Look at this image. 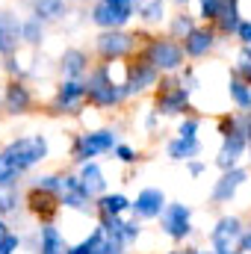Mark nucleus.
<instances>
[{
    "mask_svg": "<svg viewBox=\"0 0 251 254\" xmlns=\"http://www.w3.org/2000/svg\"><path fill=\"white\" fill-rule=\"evenodd\" d=\"M189 107V89L181 83H166L157 95V113L160 116H181Z\"/></svg>",
    "mask_w": 251,
    "mask_h": 254,
    "instance_id": "4468645a",
    "label": "nucleus"
},
{
    "mask_svg": "<svg viewBox=\"0 0 251 254\" xmlns=\"http://www.w3.org/2000/svg\"><path fill=\"white\" fill-rule=\"evenodd\" d=\"M192 30H195V24H192V18H189V15H178V18H175V24H172V33H175L178 39H187Z\"/></svg>",
    "mask_w": 251,
    "mask_h": 254,
    "instance_id": "4c0bfd02",
    "label": "nucleus"
},
{
    "mask_svg": "<svg viewBox=\"0 0 251 254\" xmlns=\"http://www.w3.org/2000/svg\"><path fill=\"white\" fill-rule=\"evenodd\" d=\"M201 139L195 136V139H189V136H175L169 145H166V154H169V160H175V163H189V160H195L198 154H201Z\"/></svg>",
    "mask_w": 251,
    "mask_h": 254,
    "instance_id": "412c9836",
    "label": "nucleus"
},
{
    "mask_svg": "<svg viewBox=\"0 0 251 254\" xmlns=\"http://www.w3.org/2000/svg\"><path fill=\"white\" fill-rule=\"evenodd\" d=\"M80 184H83V190L89 192L92 198H98V195H104L107 192V178H104V169L95 163V160H89V163H80Z\"/></svg>",
    "mask_w": 251,
    "mask_h": 254,
    "instance_id": "aec40b11",
    "label": "nucleus"
},
{
    "mask_svg": "<svg viewBox=\"0 0 251 254\" xmlns=\"http://www.w3.org/2000/svg\"><path fill=\"white\" fill-rule=\"evenodd\" d=\"M133 51V36L122 30H107L98 36V54L104 60H122Z\"/></svg>",
    "mask_w": 251,
    "mask_h": 254,
    "instance_id": "2eb2a0df",
    "label": "nucleus"
},
{
    "mask_svg": "<svg viewBox=\"0 0 251 254\" xmlns=\"http://www.w3.org/2000/svg\"><path fill=\"white\" fill-rule=\"evenodd\" d=\"M21 175H24V172H18V166L0 151V187H15Z\"/></svg>",
    "mask_w": 251,
    "mask_h": 254,
    "instance_id": "c756f323",
    "label": "nucleus"
},
{
    "mask_svg": "<svg viewBox=\"0 0 251 254\" xmlns=\"http://www.w3.org/2000/svg\"><path fill=\"white\" fill-rule=\"evenodd\" d=\"M33 187L54 192V195H63V175H39V178H33Z\"/></svg>",
    "mask_w": 251,
    "mask_h": 254,
    "instance_id": "72a5a7b5",
    "label": "nucleus"
},
{
    "mask_svg": "<svg viewBox=\"0 0 251 254\" xmlns=\"http://www.w3.org/2000/svg\"><path fill=\"white\" fill-rule=\"evenodd\" d=\"M175 3H181V6H187V3H189V0H175Z\"/></svg>",
    "mask_w": 251,
    "mask_h": 254,
    "instance_id": "8fccbe9b",
    "label": "nucleus"
},
{
    "mask_svg": "<svg viewBox=\"0 0 251 254\" xmlns=\"http://www.w3.org/2000/svg\"><path fill=\"white\" fill-rule=\"evenodd\" d=\"M9 231H12V228H9V225H6V216H0V240H3V237H6V234H9Z\"/></svg>",
    "mask_w": 251,
    "mask_h": 254,
    "instance_id": "49530a36",
    "label": "nucleus"
},
{
    "mask_svg": "<svg viewBox=\"0 0 251 254\" xmlns=\"http://www.w3.org/2000/svg\"><path fill=\"white\" fill-rule=\"evenodd\" d=\"M3 154L18 166V172H30L33 166H39V163L48 160V139H45L42 133L18 136V139H12V142L3 148Z\"/></svg>",
    "mask_w": 251,
    "mask_h": 254,
    "instance_id": "f257e3e1",
    "label": "nucleus"
},
{
    "mask_svg": "<svg viewBox=\"0 0 251 254\" xmlns=\"http://www.w3.org/2000/svg\"><path fill=\"white\" fill-rule=\"evenodd\" d=\"M166 254H198V249H175V252H166Z\"/></svg>",
    "mask_w": 251,
    "mask_h": 254,
    "instance_id": "de8ad7c7",
    "label": "nucleus"
},
{
    "mask_svg": "<svg viewBox=\"0 0 251 254\" xmlns=\"http://www.w3.org/2000/svg\"><path fill=\"white\" fill-rule=\"evenodd\" d=\"M86 98H89L86 83L65 77L63 83H60V89H57V95H54V110H57V113H77Z\"/></svg>",
    "mask_w": 251,
    "mask_h": 254,
    "instance_id": "ddd939ff",
    "label": "nucleus"
},
{
    "mask_svg": "<svg viewBox=\"0 0 251 254\" xmlns=\"http://www.w3.org/2000/svg\"><path fill=\"white\" fill-rule=\"evenodd\" d=\"M21 39L30 42V45H39L42 42V18H30L21 24Z\"/></svg>",
    "mask_w": 251,
    "mask_h": 254,
    "instance_id": "473e14b6",
    "label": "nucleus"
},
{
    "mask_svg": "<svg viewBox=\"0 0 251 254\" xmlns=\"http://www.w3.org/2000/svg\"><path fill=\"white\" fill-rule=\"evenodd\" d=\"M39 231V249L36 254H68V243H65L63 231L54 225V222H45V225H39L36 228Z\"/></svg>",
    "mask_w": 251,
    "mask_h": 254,
    "instance_id": "a211bd4d",
    "label": "nucleus"
},
{
    "mask_svg": "<svg viewBox=\"0 0 251 254\" xmlns=\"http://www.w3.org/2000/svg\"><path fill=\"white\" fill-rule=\"evenodd\" d=\"M157 77H160V71H157L151 63H145V60H142V63H136L133 68H130L127 80L122 83V86H125V98L145 92L148 86H154V83H157Z\"/></svg>",
    "mask_w": 251,
    "mask_h": 254,
    "instance_id": "f3484780",
    "label": "nucleus"
},
{
    "mask_svg": "<svg viewBox=\"0 0 251 254\" xmlns=\"http://www.w3.org/2000/svg\"><path fill=\"white\" fill-rule=\"evenodd\" d=\"M198 127H201L198 119H184L181 127H178V136H189V139H195V136H198Z\"/></svg>",
    "mask_w": 251,
    "mask_h": 254,
    "instance_id": "ea45409f",
    "label": "nucleus"
},
{
    "mask_svg": "<svg viewBox=\"0 0 251 254\" xmlns=\"http://www.w3.org/2000/svg\"><path fill=\"white\" fill-rule=\"evenodd\" d=\"M240 252L251 254V231H246V234H243V240H240Z\"/></svg>",
    "mask_w": 251,
    "mask_h": 254,
    "instance_id": "c03bdc74",
    "label": "nucleus"
},
{
    "mask_svg": "<svg viewBox=\"0 0 251 254\" xmlns=\"http://www.w3.org/2000/svg\"><path fill=\"white\" fill-rule=\"evenodd\" d=\"M98 254H127L125 246H119V243H113V240H107L104 237V243H101V249H98Z\"/></svg>",
    "mask_w": 251,
    "mask_h": 254,
    "instance_id": "a19ab883",
    "label": "nucleus"
},
{
    "mask_svg": "<svg viewBox=\"0 0 251 254\" xmlns=\"http://www.w3.org/2000/svg\"><path fill=\"white\" fill-rule=\"evenodd\" d=\"M101 222V228H104V234H107V240H113V243H119V246H136V240L142 237V225H139V219L133 216V219H125V216H98Z\"/></svg>",
    "mask_w": 251,
    "mask_h": 254,
    "instance_id": "0eeeda50",
    "label": "nucleus"
},
{
    "mask_svg": "<svg viewBox=\"0 0 251 254\" xmlns=\"http://www.w3.org/2000/svg\"><path fill=\"white\" fill-rule=\"evenodd\" d=\"M104 237H107V234H104V228L98 225V228H92V231H89V237H83L77 246H71L68 254H98L101 243H104Z\"/></svg>",
    "mask_w": 251,
    "mask_h": 254,
    "instance_id": "cd10ccee",
    "label": "nucleus"
},
{
    "mask_svg": "<svg viewBox=\"0 0 251 254\" xmlns=\"http://www.w3.org/2000/svg\"><path fill=\"white\" fill-rule=\"evenodd\" d=\"M33 6V15L42 18V21H51V18H60L65 9V0H30Z\"/></svg>",
    "mask_w": 251,
    "mask_h": 254,
    "instance_id": "c85d7f7f",
    "label": "nucleus"
},
{
    "mask_svg": "<svg viewBox=\"0 0 251 254\" xmlns=\"http://www.w3.org/2000/svg\"><path fill=\"white\" fill-rule=\"evenodd\" d=\"M24 204H27V210L39 219V225H45V222H54V216L63 210V201H60V195H54V192H45L39 190V187H30L27 195H24Z\"/></svg>",
    "mask_w": 251,
    "mask_h": 254,
    "instance_id": "1a4fd4ad",
    "label": "nucleus"
},
{
    "mask_svg": "<svg viewBox=\"0 0 251 254\" xmlns=\"http://www.w3.org/2000/svg\"><path fill=\"white\" fill-rule=\"evenodd\" d=\"M136 9V0H98L92 9V21L104 30H119L122 24L130 21Z\"/></svg>",
    "mask_w": 251,
    "mask_h": 254,
    "instance_id": "39448f33",
    "label": "nucleus"
},
{
    "mask_svg": "<svg viewBox=\"0 0 251 254\" xmlns=\"http://www.w3.org/2000/svg\"><path fill=\"white\" fill-rule=\"evenodd\" d=\"M249 163H251V142H249Z\"/></svg>",
    "mask_w": 251,
    "mask_h": 254,
    "instance_id": "603ef678",
    "label": "nucleus"
},
{
    "mask_svg": "<svg viewBox=\"0 0 251 254\" xmlns=\"http://www.w3.org/2000/svg\"><path fill=\"white\" fill-rule=\"evenodd\" d=\"M166 204H169V201H166L163 190H157V187H145V190L133 198L130 213H133L139 222H151V219H160V216H163Z\"/></svg>",
    "mask_w": 251,
    "mask_h": 254,
    "instance_id": "9b49d317",
    "label": "nucleus"
},
{
    "mask_svg": "<svg viewBox=\"0 0 251 254\" xmlns=\"http://www.w3.org/2000/svg\"><path fill=\"white\" fill-rule=\"evenodd\" d=\"M213 45H216V36H213L210 30H198V27L184 39V51H187V57H204L207 51H213Z\"/></svg>",
    "mask_w": 251,
    "mask_h": 254,
    "instance_id": "b1692460",
    "label": "nucleus"
},
{
    "mask_svg": "<svg viewBox=\"0 0 251 254\" xmlns=\"http://www.w3.org/2000/svg\"><path fill=\"white\" fill-rule=\"evenodd\" d=\"M21 42V24L12 12H0V54H12Z\"/></svg>",
    "mask_w": 251,
    "mask_h": 254,
    "instance_id": "5701e85b",
    "label": "nucleus"
},
{
    "mask_svg": "<svg viewBox=\"0 0 251 254\" xmlns=\"http://www.w3.org/2000/svg\"><path fill=\"white\" fill-rule=\"evenodd\" d=\"M18 192L15 187H0V216H12V213H18Z\"/></svg>",
    "mask_w": 251,
    "mask_h": 254,
    "instance_id": "2f4dec72",
    "label": "nucleus"
},
{
    "mask_svg": "<svg viewBox=\"0 0 251 254\" xmlns=\"http://www.w3.org/2000/svg\"><path fill=\"white\" fill-rule=\"evenodd\" d=\"M204 172H207V163L204 160H189V175L192 178H201Z\"/></svg>",
    "mask_w": 251,
    "mask_h": 254,
    "instance_id": "79ce46f5",
    "label": "nucleus"
},
{
    "mask_svg": "<svg viewBox=\"0 0 251 254\" xmlns=\"http://www.w3.org/2000/svg\"><path fill=\"white\" fill-rule=\"evenodd\" d=\"M21 246H24V240H21V234H15V231H9L3 240H0V254H18L21 252Z\"/></svg>",
    "mask_w": 251,
    "mask_h": 254,
    "instance_id": "c9c22d12",
    "label": "nucleus"
},
{
    "mask_svg": "<svg viewBox=\"0 0 251 254\" xmlns=\"http://www.w3.org/2000/svg\"><path fill=\"white\" fill-rule=\"evenodd\" d=\"M136 9L145 21H163V0H136Z\"/></svg>",
    "mask_w": 251,
    "mask_h": 254,
    "instance_id": "7c9ffc66",
    "label": "nucleus"
},
{
    "mask_svg": "<svg viewBox=\"0 0 251 254\" xmlns=\"http://www.w3.org/2000/svg\"><path fill=\"white\" fill-rule=\"evenodd\" d=\"M249 151V136L246 133H231V136H222V148L216 154V166L225 172V169H234L240 166V157Z\"/></svg>",
    "mask_w": 251,
    "mask_h": 254,
    "instance_id": "dca6fc26",
    "label": "nucleus"
},
{
    "mask_svg": "<svg viewBox=\"0 0 251 254\" xmlns=\"http://www.w3.org/2000/svg\"><path fill=\"white\" fill-rule=\"evenodd\" d=\"M228 95L237 104L240 113H251V83H246L243 77H231L228 80Z\"/></svg>",
    "mask_w": 251,
    "mask_h": 254,
    "instance_id": "393cba45",
    "label": "nucleus"
},
{
    "mask_svg": "<svg viewBox=\"0 0 251 254\" xmlns=\"http://www.w3.org/2000/svg\"><path fill=\"white\" fill-rule=\"evenodd\" d=\"M157 119H160V113L154 110V113H151V116L145 119V127H148V130H154V127H157Z\"/></svg>",
    "mask_w": 251,
    "mask_h": 254,
    "instance_id": "a18cd8bd",
    "label": "nucleus"
},
{
    "mask_svg": "<svg viewBox=\"0 0 251 254\" xmlns=\"http://www.w3.org/2000/svg\"><path fill=\"white\" fill-rule=\"evenodd\" d=\"M65 77H71V80H80V74H86V68H89V60H86V54L83 51H77V48H71V51H65L63 54V63H60Z\"/></svg>",
    "mask_w": 251,
    "mask_h": 254,
    "instance_id": "a878e982",
    "label": "nucleus"
},
{
    "mask_svg": "<svg viewBox=\"0 0 251 254\" xmlns=\"http://www.w3.org/2000/svg\"><path fill=\"white\" fill-rule=\"evenodd\" d=\"M243 234H246V228H243L240 216H222L210 231V246H213V252H234V249H240Z\"/></svg>",
    "mask_w": 251,
    "mask_h": 254,
    "instance_id": "6e6552de",
    "label": "nucleus"
},
{
    "mask_svg": "<svg viewBox=\"0 0 251 254\" xmlns=\"http://www.w3.org/2000/svg\"><path fill=\"white\" fill-rule=\"evenodd\" d=\"M237 36H240V42H243V45H251V21H243V24H240Z\"/></svg>",
    "mask_w": 251,
    "mask_h": 254,
    "instance_id": "37998d69",
    "label": "nucleus"
},
{
    "mask_svg": "<svg viewBox=\"0 0 251 254\" xmlns=\"http://www.w3.org/2000/svg\"><path fill=\"white\" fill-rule=\"evenodd\" d=\"M216 21H219V30H222V33H237L240 24H243V21H240L237 0H225V3H222V12H219Z\"/></svg>",
    "mask_w": 251,
    "mask_h": 254,
    "instance_id": "bb28decb",
    "label": "nucleus"
},
{
    "mask_svg": "<svg viewBox=\"0 0 251 254\" xmlns=\"http://www.w3.org/2000/svg\"><path fill=\"white\" fill-rule=\"evenodd\" d=\"M130 207H133V201L122 192H104V195L95 198V213L98 216H125Z\"/></svg>",
    "mask_w": 251,
    "mask_h": 254,
    "instance_id": "4be33fe9",
    "label": "nucleus"
},
{
    "mask_svg": "<svg viewBox=\"0 0 251 254\" xmlns=\"http://www.w3.org/2000/svg\"><path fill=\"white\" fill-rule=\"evenodd\" d=\"M216 254H243L240 249H234V252H216Z\"/></svg>",
    "mask_w": 251,
    "mask_h": 254,
    "instance_id": "09e8293b",
    "label": "nucleus"
},
{
    "mask_svg": "<svg viewBox=\"0 0 251 254\" xmlns=\"http://www.w3.org/2000/svg\"><path fill=\"white\" fill-rule=\"evenodd\" d=\"M30 104H33L30 89H27L21 80H12V83L6 86V98H3L6 113H12V116H24V113L30 110Z\"/></svg>",
    "mask_w": 251,
    "mask_h": 254,
    "instance_id": "6ab92c4d",
    "label": "nucleus"
},
{
    "mask_svg": "<svg viewBox=\"0 0 251 254\" xmlns=\"http://www.w3.org/2000/svg\"><path fill=\"white\" fill-rule=\"evenodd\" d=\"M246 184H249V169H243V166L225 169L222 178H219L216 187H213V201H216V204H231V201L237 198L240 187H246Z\"/></svg>",
    "mask_w": 251,
    "mask_h": 254,
    "instance_id": "f8f14e48",
    "label": "nucleus"
},
{
    "mask_svg": "<svg viewBox=\"0 0 251 254\" xmlns=\"http://www.w3.org/2000/svg\"><path fill=\"white\" fill-rule=\"evenodd\" d=\"M198 254H216V252H201V249H198Z\"/></svg>",
    "mask_w": 251,
    "mask_h": 254,
    "instance_id": "3c124183",
    "label": "nucleus"
},
{
    "mask_svg": "<svg viewBox=\"0 0 251 254\" xmlns=\"http://www.w3.org/2000/svg\"><path fill=\"white\" fill-rule=\"evenodd\" d=\"M113 154H116V160H122V163H127V166L139 160V154H136L130 145H116V151H113Z\"/></svg>",
    "mask_w": 251,
    "mask_h": 254,
    "instance_id": "58836bf2",
    "label": "nucleus"
},
{
    "mask_svg": "<svg viewBox=\"0 0 251 254\" xmlns=\"http://www.w3.org/2000/svg\"><path fill=\"white\" fill-rule=\"evenodd\" d=\"M60 201H63V210L86 213V216L95 213V198L83 190L77 175H63V195H60Z\"/></svg>",
    "mask_w": 251,
    "mask_h": 254,
    "instance_id": "9d476101",
    "label": "nucleus"
},
{
    "mask_svg": "<svg viewBox=\"0 0 251 254\" xmlns=\"http://www.w3.org/2000/svg\"><path fill=\"white\" fill-rule=\"evenodd\" d=\"M184 48L169 42V39H154L145 48V63H151L157 71H178L184 65Z\"/></svg>",
    "mask_w": 251,
    "mask_h": 254,
    "instance_id": "423d86ee",
    "label": "nucleus"
},
{
    "mask_svg": "<svg viewBox=\"0 0 251 254\" xmlns=\"http://www.w3.org/2000/svg\"><path fill=\"white\" fill-rule=\"evenodd\" d=\"M119 145V133L116 130H86V133H77L74 136V145H71V157L74 163H89L101 154H110L116 151Z\"/></svg>",
    "mask_w": 251,
    "mask_h": 254,
    "instance_id": "f03ea898",
    "label": "nucleus"
},
{
    "mask_svg": "<svg viewBox=\"0 0 251 254\" xmlns=\"http://www.w3.org/2000/svg\"><path fill=\"white\" fill-rule=\"evenodd\" d=\"M237 74L246 80V83H251V45H246L243 51H240V63H237Z\"/></svg>",
    "mask_w": 251,
    "mask_h": 254,
    "instance_id": "e433bc0d",
    "label": "nucleus"
},
{
    "mask_svg": "<svg viewBox=\"0 0 251 254\" xmlns=\"http://www.w3.org/2000/svg\"><path fill=\"white\" fill-rule=\"evenodd\" d=\"M160 231L175 240V243H184L192 237V207L184 201H172L166 204L163 216H160Z\"/></svg>",
    "mask_w": 251,
    "mask_h": 254,
    "instance_id": "20e7f679",
    "label": "nucleus"
},
{
    "mask_svg": "<svg viewBox=\"0 0 251 254\" xmlns=\"http://www.w3.org/2000/svg\"><path fill=\"white\" fill-rule=\"evenodd\" d=\"M86 89H89V101L98 107V110H107V107H116L122 98H125V86L113 80V71L104 65V68H95L86 80Z\"/></svg>",
    "mask_w": 251,
    "mask_h": 254,
    "instance_id": "7ed1b4c3",
    "label": "nucleus"
},
{
    "mask_svg": "<svg viewBox=\"0 0 251 254\" xmlns=\"http://www.w3.org/2000/svg\"><path fill=\"white\" fill-rule=\"evenodd\" d=\"M222 3H225V0H198V6H201L198 15H201L204 21H216L219 12H222Z\"/></svg>",
    "mask_w": 251,
    "mask_h": 254,
    "instance_id": "f704fd0d",
    "label": "nucleus"
}]
</instances>
